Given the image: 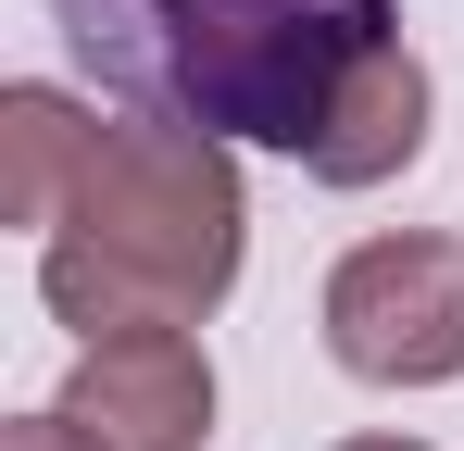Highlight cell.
Wrapping results in <instances>:
<instances>
[{"label": "cell", "mask_w": 464, "mask_h": 451, "mask_svg": "<svg viewBox=\"0 0 464 451\" xmlns=\"http://www.w3.org/2000/svg\"><path fill=\"white\" fill-rule=\"evenodd\" d=\"M427 126H440V88H427V63H414V38H389L377 63L339 88L326 139L302 150V176L314 188H389V176L427 163Z\"/></svg>", "instance_id": "5b68a950"}, {"label": "cell", "mask_w": 464, "mask_h": 451, "mask_svg": "<svg viewBox=\"0 0 464 451\" xmlns=\"http://www.w3.org/2000/svg\"><path fill=\"white\" fill-rule=\"evenodd\" d=\"M251 264V188H238V150L201 126H163V113H101L63 226L38 238V301L51 326L113 339V326H201Z\"/></svg>", "instance_id": "7a4b0ae2"}, {"label": "cell", "mask_w": 464, "mask_h": 451, "mask_svg": "<svg viewBox=\"0 0 464 451\" xmlns=\"http://www.w3.org/2000/svg\"><path fill=\"white\" fill-rule=\"evenodd\" d=\"M63 414L101 451H201L214 439V351L188 326H113L63 376Z\"/></svg>", "instance_id": "277c9868"}, {"label": "cell", "mask_w": 464, "mask_h": 451, "mask_svg": "<svg viewBox=\"0 0 464 451\" xmlns=\"http://www.w3.org/2000/svg\"><path fill=\"white\" fill-rule=\"evenodd\" d=\"M0 451H101V439H88L63 401H38V414H13V427H0Z\"/></svg>", "instance_id": "52a82bcc"}, {"label": "cell", "mask_w": 464, "mask_h": 451, "mask_svg": "<svg viewBox=\"0 0 464 451\" xmlns=\"http://www.w3.org/2000/svg\"><path fill=\"white\" fill-rule=\"evenodd\" d=\"M51 38L126 113L302 163L339 88L401 38V0H51Z\"/></svg>", "instance_id": "6da1fadb"}, {"label": "cell", "mask_w": 464, "mask_h": 451, "mask_svg": "<svg viewBox=\"0 0 464 451\" xmlns=\"http://www.w3.org/2000/svg\"><path fill=\"white\" fill-rule=\"evenodd\" d=\"M88 150H101V101L51 88V75L0 88V226L51 238L63 201H76V176H88Z\"/></svg>", "instance_id": "8992f818"}, {"label": "cell", "mask_w": 464, "mask_h": 451, "mask_svg": "<svg viewBox=\"0 0 464 451\" xmlns=\"http://www.w3.org/2000/svg\"><path fill=\"white\" fill-rule=\"evenodd\" d=\"M339 451H427V439H339Z\"/></svg>", "instance_id": "ba28073f"}, {"label": "cell", "mask_w": 464, "mask_h": 451, "mask_svg": "<svg viewBox=\"0 0 464 451\" xmlns=\"http://www.w3.org/2000/svg\"><path fill=\"white\" fill-rule=\"evenodd\" d=\"M326 364L364 376V389H452L464 376V238L452 226H389L352 238L326 264Z\"/></svg>", "instance_id": "3957f363"}]
</instances>
